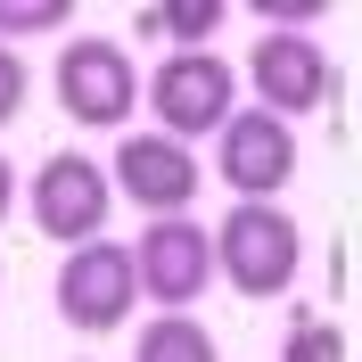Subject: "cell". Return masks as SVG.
Instances as JSON below:
<instances>
[{
    "instance_id": "cell-4",
    "label": "cell",
    "mask_w": 362,
    "mask_h": 362,
    "mask_svg": "<svg viewBox=\"0 0 362 362\" xmlns=\"http://www.w3.org/2000/svg\"><path fill=\"white\" fill-rule=\"evenodd\" d=\"M49 296H58V321H66L74 338H107V329H124L132 305H140L132 247H124V239H83V247H66Z\"/></svg>"
},
{
    "instance_id": "cell-5",
    "label": "cell",
    "mask_w": 362,
    "mask_h": 362,
    "mask_svg": "<svg viewBox=\"0 0 362 362\" xmlns=\"http://www.w3.org/2000/svg\"><path fill=\"white\" fill-rule=\"evenodd\" d=\"M239 83H247L255 107L280 115V124H288V115H313V107H329V99H338V66H329V49L305 42V33H280V25H264V33H255Z\"/></svg>"
},
{
    "instance_id": "cell-13",
    "label": "cell",
    "mask_w": 362,
    "mask_h": 362,
    "mask_svg": "<svg viewBox=\"0 0 362 362\" xmlns=\"http://www.w3.org/2000/svg\"><path fill=\"white\" fill-rule=\"evenodd\" d=\"M74 0H0V42H33V33H66Z\"/></svg>"
},
{
    "instance_id": "cell-16",
    "label": "cell",
    "mask_w": 362,
    "mask_h": 362,
    "mask_svg": "<svg viewBox=\"0 0 362 362\" xmlns=\"http://www.w3.org/2000/svg\"><path fill=\"white\" fill-rule=\"evenodd\" d=\"M8 206H17V165L0 157V223H8Z\"/></svg>"
},
{
    "instance_id": "cell-1",
    "label": "cell",
    "mask_w": 362,
    "mask_h": 362,
    "mask_svg": "<svg viewBox=\"0 0 362 362\" xmlns=\"http://www.w3.org/2000/svg\"><path fill=\"white\" fill-rule=\"evenodd\" d=\"M214 239V280H230L239 296H280L296 288V264H305V230L280 198H239Z\"/></svg>"
},
{
    "instance_id": "cell-12",
    "label": "cell",
    "mask_w": 362,
    "mask_h": 362,
    "mask_svg": "<svg viewBox=\"0 0 362 362\" xmlns=\"http://www.w3.org/2000/svg\"><path fill=\"white\" fill-rule=\"evenodd\" d=\"M280 362H346V329L329 313H296L280 338Z\"/></svg>"
},
{
    "instance_id": "cell-15",
    "label": "cell",
    "mask_w": 362,
    "mask_h": 362,
    "mask_svg": "<svg viewBox=\"0 0 362 362\" xmlns=\"http://www.w3.org/2000/svg\"><path fill=\"white\" fill-rule=\"evenodd\" d=\"M25 90H33V74H25V58L8 42H0V132L17 124V107H25Z\"/></svg>"
},
{
    "instance_id": "cell-8",
    "label": "cell",
    "mask_w": 362,
    "mask_h": 362,
    "mask_svg": "<svg viewBox=\"0 0 362 362\" xmlns=\"http://www.w3.org/2000/svg\"><path fill=\"white\" fill-rule=\"evenodd\" d=\"M107 189L132 198L140 214H189V198L206 189V165L189 157V140L124 132V140H115V165H107Z\"/></svg>"
},
{
    "instance_id": "cell-10",
    "label": "cell",
    "mask_w": 362,
    "mask_h": 362,
    "mask_svg": "<svg viewBox=\"0 0 362 362\" xmlns=\"http://www.w3.org/2000/svg\"><path fill=\"white\" fill-rule=\"evenodd\" d=\"M132 362H223V346H214V329H206L198 313H157L148 329H140Z\"/></svg>"
},
{
    "instance_id": "cell-14",
    "label": "cell",
    "mask_w": 362,
    "mask_h": 362,
    "mask_svg": "<svg viewBox=\"0 0 362 362\" xmlns=\"http://www.w3.org/2000/svg\"><path fill=\"white\" fill-rule=\"evenodd\" d=\"M247 8H255L264 25H280V33H313V25L338 8V0H247Z\"/></svg>"
},
{
    "instance_id": "cell-9",
    "label": "cell",
    "mask_w": 362,
    "mask_h": 362,
    "mask_svg": "<svg viewBox=\"0 0 362 362\" xmlns=\"http://www.w3.org/2000/svg\"><path fill=\"white\" fill-rule=\"evenodd\" d=\"M214 173L230 181V198H280L296 181V124L264 107H230L214 132Z\"/></svg>"
},
{
    "instance_id": "cell-2",
    "label": "cell",
    "mask_w": 362,
    "mask_h": 362,
    "mask_svg": "<svg viewBox=\"0 0 362 362\" xmlns=\"http://www.w3.org/2000/svg\"><path fill=\"white\" fill-rule=\"evenodd\" d=\"M140 99H148L165 140H206L239 107V66L214 58V49H165L157 74H140Z\"/></svg>"
},
{
    "instance_id": "cell-11",
    "label": "cell",
    "mask_w": 362,
    "mask_h": 362,
    "mask_svg": "<svg viewBox=\"0 0 362 362\" xmlns=\"http://www.w3.org/2000/svg\"><path fill=\"white\" fill-rule=\"evenodd\" d=\"M223 17H230V0H157L140 25L165 33V42H181V49H206L214 33H223Z\"/></svg>"
},
{
    "instance_id": "cell-3",
    "label": "cell",
    "mask_w": 362,
    "mask_h": 362,
    "mask_svg": "<svg viewBox=\"0 0 362 362\" xmlns=\"http://www.w3.org/2000/svg\"><path fill=\"white\" fill-rule=\"evenodd\" d=\"M49 90H58V107L83 124V132H124L140 107V66L124 42H99V33H83V42L58 49V66H49Z\"/></svg>"
},
{
    "instance_id": "cell-7",
    "label": "cell",
    "mask_w": 362,
    "mask_h": 362,
    "mask_svg": "<svg viewBox=\"0 0 362 362\" xmlns=\"http://www.w3.org/2000/svg\"><path fill=\"white\" fill-rule=\"evenodd\" d=\"M107 165L83 157V148H58V157L33 165V230L58 239V247H83V239H107Z\"/></svg>"
},
{
    "instance_id": "cell-6",
    "label": "cell",
    "mask_w": 362,
    "mask_h": 362,
    "mask_svg": "<svg viewBox=\"0 0 362 362\" xmlns=\"http://www.w3.org/2000/svg\"><path fill=\"white\" fill-rule=\"evenodd\" d=\"M132 280H140V305L189 313L214 288V239L189 214H148V230L132 239Z\"/></svg>"
}]
</instances>
